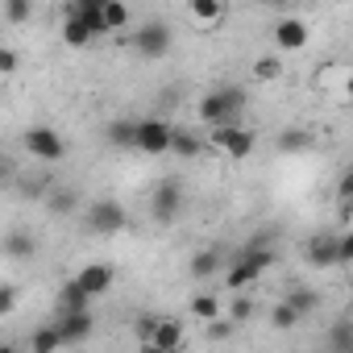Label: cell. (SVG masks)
Instances as JSON below:
<instances>
[{"mask_svg":"<svg viewBox=\"0 0 353 353\" xmlns=\"http://www.w3.org/2000/svg\"><path fill=\"white\" fill-rule=\"evenodd\" d=\"M274 46L279 50H303L307 46V26L299 21V17H283V21H274Z\"/></svg>","mask_w":353,"mask_h":353,"instance_id":"cell-13","label":"cell"},{"mask_svg":"<svg viewBox=\"0 0 353 353\" xmlns=\"http://www.w3.org/2000/svg\"><path fill=\"white\" fill-rule=\"evenodd\" d=\"M141 353H170V349H158V345H141Z\"/></svg>","mask_w":353,"mask_h":353,"instance_id":"cell-39","label":"cell"},{"mask_svg":"<svg viewBox=\"0 0 353 353\" xmlns=\"http://www.w3.org/2000/svg\"><path fill=\"white\" fill-rule=\"evenodd\" d=\"M50 208H54V212H63V208L71 212V208H75V196H71V192H54V196H50Z\"/></svg>","mask_w":353,"mask_h":353,"instance_id":"cell-36","label":"cell"},{"mask_svg":"<svg viewBox=\"0 0 353 353\" xmlns=\"http://www.w3.org/2000/svg\"><path fill=\"white\" fill-rule=\"evenodd\" d=\"M349 307H353V287H349Z\"/></svg>","mask_w":353,"mask_h":353,"instance_id":"cell-41","label":"cell"},{"mask_svg":"<svg viewBox=\"0 0 353 353\" xmlns=\"http://www.w3.org/2000/svg\"><path fill=\"white\" fill-rule=\"evenodd\" d=\"M0 353H17V345H13V341H5V345H0Z\"/></svg>","mask_w":353,"mask_h":353,"instance_id":"cell-40","label":"cell"},{"mask_svg":"<svg viewBox=\"0 0 353 353\" xmlns=\"http://www.w3.org/2000/svg\"><path fill=\"white\" fill-rule=\"evenodd\" d=\"M188 17H192V26H196L200 34H212V30L225 26L229 5H221V0H192V5H188Z\"/></svg>","mask_w":353,"mask_h":353,"instance_id":"cell-10","label":"cell"},{"mask_svg":"<svg viewBox=\"0 0 353 353\" xmlns=\"http://www.w3.org/2000/svg\"><path fill=\"white\" fill-rule=\"evenodd\" d=\"M133 21V13H129V5H121V0H104V26H108V34H117V30H125Z\"/></svg>","mask_w":353,"mask_h":353,"instance_id":"cell-26","label":"cell"},{"mask_svg":"<svg viewBox=\"0 0 353 353\" xmlns=\"http://www.w3.org/2000/svg\"><path fill=\"white\" fill-rule=\"evenodd\" d=\"M158 320H162V316H137V320H133V332H137V341H141V345H150V341H154Z\"/></svg>","mask_w":353,"mask_h":353,"instance_id":"cell-30","label":"cell"},{"mask_svg":"<svg viewBox=\"0 0 353 353\" xmlns=\"http://www.w3.org/2000/svg\"><path fill=\"white\" fill-rule=\"evenodd\" d=\"M208 141H212L221 154H229L233 162H241V158H250V154H254V133H250L245 125H225V129H212V133H208Z\"/></svg>","mask_w":353,"mask_h":353,"instance_id":"cell-8","label":"cell"},{"mask_svg":"<svg viewBox=\"0 0 353 353\" xmlns=\"http://www.w3.org/2000/svg\"><path fill=\"white\" fill-rule=\"evenodd\" d=\"M183 336H188V332H183V324H179V320H174V316H162V320H158V332H154V341H150V345L179 353V349H183Z\"/></svg>","mask_w":353,"mask_h":353,"instance_id":"cell-16","label":"cell"},{"mask_svg":"<svg viewBox=\"0 0 353 353\" xmlns=\"http://www.w3.org/2000/svg\"><path fill=\"white\" fill-rule=\"evenodd\" d=\"M54 324H59V332H63V345H83V341L96 332V316H92V312H67V316H59Z\"/></svg>","mask_w":353,"mask_h":353,"instance_id":"cell-11","label":"cell"},{"mask_svg":"<svg viewBox=\"0 0 353 353\" xmlns=\"http://www.w3.org/2000/svg\"><path fill=\"white\" fill-rule=\"evenodd\" d=\"M221 266H225L221 250H200V254H192V279H212V274H221Z\"/></svg>","mask_w":353,"mask_h":353,"instance_id":"cell-21","label":"cell"},{"mask_svg":"<svg viewBox=\"0 0 353 353\" xmlns=\"http://www.w3.org/2000/svg\"><path fill=\"white\" fill-rule=\"evenodd\" d=\"M274 266V237L270 233H258L233 262H229V270H225V283H229V291H245V287H254L266 270Z\"/></svg>","mask_w":353,"mask_h":353,"instance_id":"cell-1","label":"cell"},{"mask_svg":"<svg viewBox=\"0 0 353 353\" xmlns=\"http://www.w3.org/2000/svg\"><path fill=\"white\" fill-rule=\"evenodd\" d=\"M341 266H353V233H341Z\"/></svg>","mask_w":353,"mask_h":353,"instance_id":"cell-37","label":"cell"},{"mask_svg":"<svg viewBox=\"0 0 353 353\" xmlns=\"http://www.w3.org/2000/svg\"><path fill=\"white\" fill-rule=\"evenodd\" d=\"M34 250H38V245H34V237H30V233H21V229H13V233L5 237V254H9V258H34Z\"/></svg>","mask_w":353,"mask_h":353,"instance_id":"cell-27","label":"cell"},{"mask_svg":"<svg viewBox=\"0 0 353 353\" xmlns=\"http://www.w3.org/2000/svg\"><path fill=\"white\" fill-rule=\"evenodd\" d=\"M200 150H204V141L196 129H174V141H170L174 158H200Z\"/></svg>","mask_w":353,"mask_h":353,"instance_id":"cell-20","label":"cell"},{"mask_svg":"<svg viewBox=\"0 0 353 353\" xmlns=\"http://www.w3.org/2000/svg\"><path fill=\"white\" fill-rule=\"evenodd\" d=\"M336 196H341V200H349V204H353V166H349V170H345V174H341V183H336Z\"/></svg>","mask_w":353,"mask_h":353,"instance_id":"cell-35","label":"cell"},{"mask_svg":"<svg viewBox=\"0 0 353 353\" xmlns=\"http://www.w3.org/2000/svg\"><path fill=\"white\" fill-rule=\"evenodd\" d=\"M250 316H254V299L237 295V299H233V307H229V320H233V324H241V320H250Z\"/></svg>","mask_w":353,"mask_h":353,"instance_id":"cell-31","label":"cell"},{"mask_svg":"<svg viewBox=\"0 0 353 353\" xmlns=\"http://www.w3.org/2000/svg\"><path fill=\"white\" fill-rule=\"evenodd\" d=\"M67 312H92V295L79 287V279H67L59 287V316H67Z\"/></svg>","mask_w":353,"mask_h":353,"instance_id":"cell-14","label":"cell"},{"mask_svg":"<svg viewBox=\"0 0 353 353\" xmlns=\"http://www.w3.org/2000/svg\"><path fill=\"white\" fill-rule=\"evenodd\" d=\"M63 42L67 46H88V42H96V34H92V26L83 17H75L71 9H63Z\"/></svg>","mask_w":353,"mask_h":353,"instance_id":"cell-17","label":"cell"},{"mask_svg":"<svg viewBox=\"0 0 353 353\" xmlns=\"http://www.w3.org/2000/svg\"><path fill=\"white\" fill-rule=\"evenodd\" d=\"M188 307H192V316H196V320H204V324L221 320V295H212V291H200Z\"/></svg>","mask_w":353,"mask_h":353,"instance_id":"cell-23","label":"cell"},{"mask_svg":"<svg viewBox=\"0 0 353 353\" xmlns=\"http://www.w3.org/2000/svg\"><path fill=\"white\" fill-rule=\"evenodd\" d=\"M170 141H174V125L162 121V117H141L137 121V150L158 158V154H170Z\"/></svg>","mask_w":353,"mask_h":353,"instance_id":"cell-5","label":"cell"},{"mask_svg":"<svg viewBox=\"0 0 353 353\" xmlns=\"http://www.w3.org/2000/svg\"><path fill=\"white\" fill-rule=\"evenodd\" d=\"M0 17H5L9 26H21V21L34 17V5L30 0H5V5H0Z\"/></svg>","mask_w":353,"mask_h":353,"instance_id":"cell-28","label":"cell"},{"mask_svg":"<svg viewBox=\"0 0 353 353\" xmlns=\"http://www.w3.org/2000/svg\"><path fill=\"white\" fill-rule=\"evenodd\" d=\"M324 349H328V353H353V316H341V320L328 324Z\"/></svg>","mask_w":353,"mask_h":353,"instance_id":"cell-15","label":"cell"},{"mask_svg":"<svg viewBox=\"0 0 353 353\" xmlns=\"http://www.w3.org/2000/svg\"><path fill=\"white\" fill-rule=\"evenodd\" d=\"M170 26L166 21H145V26H137L133 30V50L141 54V59H166L170 54Z\"/></svg>","mask_w":353,"mask_h":353,"instance_id":"cell-7","label":"cell"},{"mask_svg":"<svg viewBox=\"0 0 353 353\" xmlns=\"http://www.w3.org/2000/svg\"><path fill=\"white\" fill-rule=\"evenodd\" d=\"M283 154H299V150H307L312 145V133L303 129V125H287L283 133H279V141H274Z\"/></svg>","mask_w":353,"mask_h":353,"instance_id":"cell-22","label":"cell"},{"mask_svg":"<svg viewBox=\"0 0 353 353\" xmlns=\"http://www.w3.org/2000/svg\"><path fill=\"white\" fill-rule=\"evenodd\" d=\"M104 141L117 150H137V121H108Z\"/></svg>","mask_w":353,"mask_h":353,"instance_id":"cell-18","label":"cell"},{"mask_svg":"<svg viewBox=\"0 0 353 353\" xmlns=\"http://www.w3.org/2000/svg\"><path fill=\"white\" fill-rule=\"evenodd\" d=\"M13 307H17V287H13V283H5V287H0V312L9 316Z\"/></svg>","mask_w":353,"mask_h":353,"instance_id":"cell-34","label":"cell"},{"mask_svg":"<svg viewBox=\"0 0 353 353\" xmlns=\"http://www.w3.org/2000/svg\"><path fill=\"white\" fill-rule=\"evenodd\" d=\"M303 262L316 266V270H332V266H341V233H328V229L312 233V237L303 241Z\"/></svg>","mask_w":353,"mask_h":353,"instance_id":"cell-6","label":"cell"},{"mask_svg":"<svg viewBox=\"0 0 353 353\" xmlns=\"http://www.w3.org/2000/svg\"><path fill=\"white\" fill-rule=\"evenodd\" d=\"M233 328H237V324H233L229 316H221V320H212V324H208V341H229V336H233Z\"/></svg>","mask_w":353,"mask_h":353,"instance_id":"cell-32","label":"cell"},{"mask_svg":"<svg viewBox=\"0 0 353 353\" xmlns=\"http://www.w3.org/2000/svg\"><path fill=\"white\" fill-rule=\"evenodd\" d=\"M245 104H250V96H245V88H237V83H225V88H212L208 96H200V121L208 125V129H225V125H241L237 117L245 112Z\"/></svg>","mask_w":353,"mask_h":353,"instance_id":"cell-2","label":"cell"},{"mask_svg":"<svg viewBox=\"0 0 353 353\" xmlns=\"http://www.w3.org/2000/svg\"><path fill=\"white\" fill-rule=\"evenodd\" d=\"M59 349H67L59 324H42V328H34V336H30V353H59Z\"/></svg>","mask_w":353,"mask_h":353,"instance_id":"cell-19","label":"cell"},{"mask_svg":"<svg viewBox=\"0 0 353 353\" xmlns=\"http://www.w3.org/2000/svg\"><path fill=\"white\" fill-rule=\"evenodd\" d=\"M125 225H129V212H125L121 200H92V208H88V229L92 233L117 237V233H125Z\"/></svg>","mask_w":353,"mask_h":353,"instance_id":"cell-4","label":"cell"},{"mask_svg":"<svg viewBox=\"0 0 353 353\" xmlns=\"http://www.w3.org/2000/svg\"><path fill=\"white\" fill-rule=\"evenodd\" d=\"M0 71H5V75H13L17 71V50L5 42V46H0Z\"/></svg>","mask_w":353,"mask_h":353,"instance_id":"cell-33","label":"cell"},{"mask_svg":"<svg viewBox=\"0 0 353 353\" xmlns=\"http://www.w3.org/2000/svg\"><path fill=\"white\" fill-rule=\"evenodd\" d=\"M287 303H291L299 316H312V312L320 307V295H316L312 287H291V291H287Z\"/></svg>","mask_w":353,"mask_h":353,"instance_id":"cell-25","label":"cell"},{"mask_svg":"<svg viewBox=\"0 0 353 353\" xmlns=\"http://www.w3.org/2000/svg\"><path fill=\"white\" fill-rule=\"evenodd\" d=\"M345 100H349V104H353V71H349V75H345Z\"/></svg>","mask_w":353,"mask_h":353,"instance_id":"cell-38","label":"cell"},{"mask_svg":"<svg viewBox=\"0 0 353 353\" xmlns=\"http://www.w3.org/2000/svg\"><path fill=\"white\" fill-rule=\"evenodd\" d=\"M179 208H183V192H179V183H174V179H166V183L154 188V196H150V216H154L158 225H170L174 216H179Z\"/></svg>","mask_w":353,"mask_h":353,"instance_id":"cell-9","label":"cell"},{"mask_svg":"<svg viewBox=\"0 0 353 353\" xmlns=\"http://www.w3.org/2000/svg\"><path fill=\"white\" fill-rule=\"evenodd\" d=\"M79 287L92 295V299H100V295H108V287H112V266L108 262H88V266H79Z\"/></svg>","mask_w":353,"mask_h":353,"instance_id":"cell-12","label":"cell"},{"mask_svg":"<svg viewBox=\"0 0 353 353\" xmlns=\"http://www.w3.org/2000/svg\"><path fill=\"white\" fill-rule=\"evenodd\" d=\"M21 141H26L30 158H38V162H63V158H67V141H63V133L50 129V125H30Z\"/></svg>","mask_w":353,"mask_h":353,"instance_id":"cell-3","label":"cell"},{"mask_svg":"<svg viewBox=\"0 0 353 353\" xmlns=\"http://www.w3.org/2000/svg\"><path fill=\"white\" fill-rule=\"evenodd\" d=\"M254 75L258 79H279L283 75V59L279 54H258L254 59Z\"/></svg>","mask_w":353,"mask_h":353,"instance_id":"cell-29","label":"cell"},{"mask_svg":"<svg viewBox=\"0 0 353 353\" xmlns=\"http://www.w3.org/2000/svg\"><path fill=\"white\" fill-rule=\"evenodd\" d=\"M299 320H303V316H299L287 299H279V303L270 307V324H274V332H291V328H299Z\"/></svg>","mask_w":353,"mask_h":353,"instance_id":"cell-24","label":"cell"}]
</instances>
